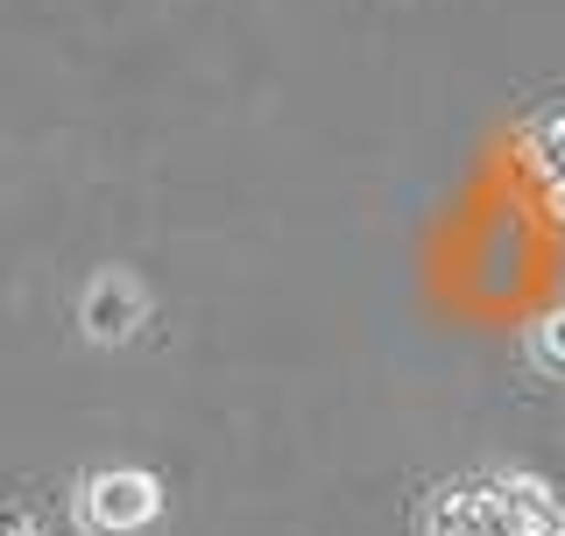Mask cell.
<instances>
[{
    "label": "cell",
    "instance_id": "cell-3",
    "mask_svg": "<svg viewBox=\"0 0 565 536\" xmlns=\"http://www.w3.org/2000/svg\"><path fill=\"white\" fill-rule=\"evenodd\" d=\"M530 361L552 367V374H565V311H558V318H544V325L530 332Z\"/></svg>",
    "mask_w": 565,
    "mask_h": 536
},
{
    "label": "cell",
    "instance_id": "cell-1",
    "mask_svg": "<svg viewBox=\"0 0 565 536\" xmlns=\"http://www.w3.org/2000/svg\"><path fill=\"white\" fill-rule=\"evenodd\" d=\"M163 515V487L141 467H106L78 487V523L93 536H141Z\"/></svg>",
    "mask_w": 565,
    "mask_h": 536
},
{
    "label": "cell",
    "instance_id": "cell-2",
    "mask_svg": "<svg viewBox=\"0 0 565 536\" xmlns=\"http://www.w3.org/2000/svg\"><path fill=\"white\" fill-rule=\"evenodd\" d=\"M78 318H85V332H93L99 346H120V339L141 332V318H149V297H141L135 276H120V268H114V276H99L93 290H85Z\"/></svg>",
    "mask_w": 565,
    "mask_h": 536
}]
</instances>
